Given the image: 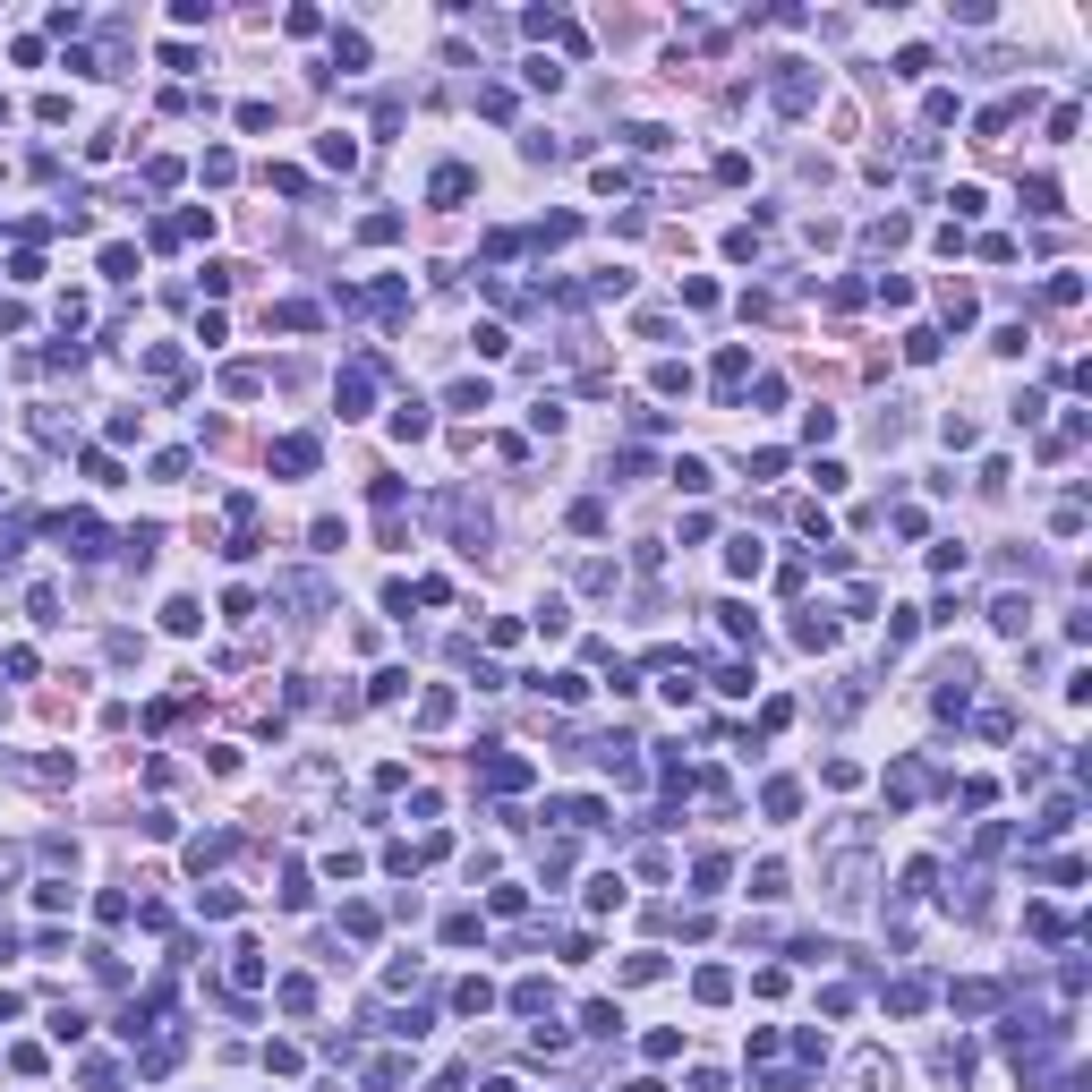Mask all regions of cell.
I'll list each match as a JSON object with an SVG mask.
<instances>
[{
	"label": "cell",
	"instance_id": "e0dca14e",
	"mask_svg": "<svg viewBox=\"0 0 1092 1092\" xmlns=\"http://www.w3.org/2000/svg\"><path fill=\"white\" fill-rule=\"evenodd\" d=\"M921 786H931V776H921V768L905 760V768H896V776H888V803H896V811H905V803H921Z\"/></svg>",
	"mask_w": 1092,
	"mask_h": 1092
},
{
	"label": "cell",
	"instance_id": "d6a6232c",
	"mask_svg": "<svg viewBox=\"0 0 1092 1092\" xmlns=\"http://www.w3.org/2000/svg\"><path fill=\"white\" fill-rule=\"evenodd\" d=\"M538 632H547V640H564V632H572V615H564V598H547V606H538Z\"/></svg>",
	"mask_w": 1092,
	"mask_h": 1092
},
{
	"label": "cell",
	"instance_id": "7a4b0ae2",
	"mask_svg": "<svg viewBox=\"0 0 1092 1092\" xmlns=\"http://www.w3.org/2000/svg\"><path fill=\"white\" fill-rule=\"evenodd\" d=\"M274 598H282V606H299V623H317L325 606H333V589H325L317 572H290V580H274Z\"/></svg>",
	"mask_w": 1092,
	"mask_h": 1092
},
{
	"label": "cell",
	"instance_id": "e575fe53",
	"mask_svg": "<svg viewBox=\"0 0 1092 1092\" xmlns=\"http://www.w3.org/2000/svg\"><path fill=\"white\" fill-rule=\"evenodd\" d=\"M359 239H376V248H384V239H401V213H368V223H359Z\"/></svg>",
	"mask_w": 1092,
	"mask_h": 1092
},
{
	"label": "cell",
	"instance_id": "74e56055",
	"mask_svg": "<svg viewBox=\"0 0 1092 1092\" xmlns=\"http://www.w3.org/2000/svg\"><path fill=\"white\" fill-rule=\"evenodd\" d=\"M342 931L350 939H376V905H342Z\"/></svg>",
	"mask_w": 1092,
	"mask_h": 1092
},
{
	"label": "cell",
	"instance_id": "603a6c76",
	"mask_svg": "<svg viewBox=\"0 0 1092 1092\" xmlns=\"http://www.w3.org/2000/svg\"><path fill=\"white\" fill-rule=\"evenodd\" d=\"M725 564H734V572L751 580V572H760V564H768V547H760V538H734V547H725Z\"/></svg>",
	"mask_w": 1092,
	"mask_h": 1092
},
{
	"label": "cell",
	"instance_id": "8d00e7d4",
	"mask_svg": "<svg viewBox=\"0 0 1092 1092\" xmlns=\"http://www.w3.org/2000/svg\"><path fill=\"white\" fill-rule=\"evenodd\" d=\"M419 725H453V692H427L419 700Z\"/></svg>",
	"mask_w": 1092,
	"mask_h": 1092
},
{
	"label": "cell",
	"instance_id": "9c48e42d",
	"mask_svg": "<svg viewBox=\"0 0 1092 1092\" xmlns=\"http://www.w3.org/2000/svg\"><path fill=\"white\" fill-rule=\"evenodd\" d=\"M368 1092H401L410 1084V1058H368V1076H359Z\"/></svg>",
	"mask_w": 1092,
	"mask_h": 1092
},
{
	"label": "cell",
	"instance_id": "4dcf8cb0",
	"mask_svg": "<svg viewBox=\"0 0 1092 1092\" xmlns=\"http://www.w3.org/2000/svg\"><path fill=\"white\" fill-rule=\"evenodd\" d=\"M162 623H172V632H197L205 615H197V598H172V606H162Z\"/></svg>",
	"mask_w": 1092,
	"mask_h": 1092
},
{
	"label": "cell",
	"instance_id": "52a82bcc",
	"mask_svg": "<svg viewBox=\"0 0 1092 1092\" xmlns=\"http://www.w3.org/2000/svg\"><path fill=\"white\" fill-rule=\"evenodd\" d=\"M487 786H495V794H521V786H529V760H513V751H495V760H487Z\"/></svg>",
	"mask_w": 1092,
	"mask_h": 1092
},
{
	"label": "cell",
	"instance_id": "8fae6325",
	"mask_svg": "<svg viewBox=\"0 0 1092 1092\" xmlns=\"http://www.w3.org/2000/svg\"><path fill=\"white\" fill-rule=\"evenodd\" d=\"M60 538H68V555H103V529H94L86 513H68V521H60Z\"/></svg>",
	"mask_w": 1092,
	"mask_h": 1092
},
{
	"label": "cell",
	"instance_id": "ffe728a7",
	"mask_svg": "<svg viewBox=\"0 0 1092 1092\" xmlns=\"http://www.w3.org/2000/svg\"><path fill=\"white\" fill-rule=\"evenodd\" d=\"M888 1007L896 1015H921V1007H931V982H888Z\"/></svg>",
	"mask_w": 1092,
	"mask_h": 1092
},
{
	"label": "cell",
	"instance_id": "44dd1931",
	"mask_svg": "<svg viewBox=\"0 0 1092 1092\" xmlns=\"http://www.w3.org/2000/svg\"><path fill=\"white\" fill-rule=\"evenodd\" d=\"M427 427H435V419H427V401H401V410H393V435H401V444H419Z\"/></svg>",
	"mask_w": 1092,
	"mask_h": 1092
},
{
	"label": "cell",
	"instance_id": "8992f818",
	"mask_svg": "<svg viewBox=\"0 0 1092 1092\" xmlns=\"http://www.w3.org/2000/svg\"><path fill=\"white\" fill-rule=\"evenodd\" d=\"M811 94H819V78H811L803 60H786V78H776V103H786V111H811Z\"/></svg>",
	"mask_w": 1092,
	"mask_h": 1092
},
{
	"label": "cell",
	"instance_id": "9a60e30c",
	"mask_svg": "<svg viewBox=\"0 0 1092 1092\" xmlns=\"http://www.w3.org/2000/svg\"><path fill=\"white\" fill-rule=\"evenodd\" d=\"M231 982L256 990V982H265V948H248V939H239V948H231Z\"/></svg>",
	"mask_w": 1092,
	"mask_h": 1092
},
{
	"label": "cell",
	"instance_id": "277c9868",
	"mask_svg": "<svg viewBox=\"0 0 1092 1092\" xmlns=\"http://www.w3.org/2000/svg\"><path fill=\"white\" fill-rule=\"evenodd\" d=\"M470 188H478V172H470V162H435L427 197H435V205H461V197H470Z\"/></svg>",
	"mask_w": 1092,
	"mask_h": 1092
},
{
	"label": "cell",
	"instance_id": "836d02e7",
	"mask_svg": "<svg viewBox=\"0 0 1092 1092\" xmlns=\"http://www.w3.org/2000/svg\"><path fill=\"white\" fill-rule=\"evenodd\" d=\"M572 529H580V538H598V529H606V504H598V495L572 504Z\"/></svg>",
	"mask_w": 1092,
	"mask_h": 1092
},
{
	"label": "cell",
	"instance_id": "2e32d148",
	"mask_svg": "<svg viewBox=\"0 0 1092 1092\" xmlns=\"http://www.w3.org/2000/svg\"><path fill=\"white\" fill-rule=\"evenodd\" d=\"M990 623H999V632H1025V623H1033V606L1007 589V598H990Z\"/></svg>",
	"mask_w": 1092,
	"mask_h": 1092
},
{
	"label": "cell",
	"instance_id": "f1b7e54d",
	"mask_svg": "<svg viewBox=\"0 0 1092 1092\" xmlns=\"http://www.w3.org/2000/svg\"><path fill=\"white\" fill-rule=\"evenodd\" d=\"M274 325H282V333H317V307L290 299V307H274Z\"/></svg>",
	"mask_w": 1092,
	"mask_h": 1092
},
{
	"label": "cell",
	"instance_id": "4316f807",
	"mask_svg": "<svg viewBox=\"0 0 1092 1092\" xmlns=\"http://www.w3.org/2000/svg\"><path fill=\"white\" fill-rule=\"evenodd\" d=\"M717 623H725V640H760V623H751V606H717Z\"/></svg>",
	"mask_w": 1092,
	"mask_h": 1092
},
{
	"label": "cell",
	"instance_id": "484cf974",
	"mask_svg": "<svg viewBox=\"0 0 1092 1092\" xmlns=\"http://www.w3.org/2000/svg\"><path fill=\"white\" fill-rule=\"evenodd\" d=\"M674 487H683V495H709L717 478H709V461H674Z\"/></svg>",
	"mask_w": 1092,
	"mask_h": 1092
},
{
	"label": "cell",
	"instance_id": "f35d334b",
	"mask_svg": "<svg viewBox=\"0 0 1092 1092\" xmlns=\"http://www.w3.org/2000/svg\"><path fill=\"white\" fill-rule=\"evenodd\" d=\"M9 1015H17V990H0V1025H9Z\"/></svg>",
	"mask_w": 1092,
	"mask_h": 1092
},
{
	"label": "cell",
	"instance_id": "f546056e",
	"mask_svg": "<svg viewBox=\"0 0 1092 1092\" xmlns=\"http://www.w3.org/2000/svg\"><path fill=\"white\" fill-rule=\"evenodd\" d=\"M1025 213H1058V180H1025Z\"/></svg>",
	"mask_w": 1092,
	"mask_h": 1092
},
{
	"label": "cell",
	"instance_id": "3957f363",
	"mask_svg": "<svg viewBox=\"0 0 1092 1092\" xmlns=\"http://www.w3.org/2000/svg\"><path fill=\"white\" fill-rule=\"evenodd\" d=\"M845 1084H854V1092H896V1066H888V1050H854Z\"/></svg>",
	"mask_w": 1092,
	"mask_h": 1092
},
{
	"label": "cell",
	"instance_id": "d6986e66",
	"mask_svg": "<svg viewBox=\"0 0 1092 1092\" xmlns=\"http://www.w3.org/2000/svg\"><path fill=\"white\" fill-rule=\"evenodd\" d=\"M274 999H282L290 1015H307V1007H317V982H307V974H290V982H274Z\"/></svg>",
	"mask_w": 1092,
	"mask_h": 1092
},
{
	"label": "cell",
	"instance_id": "30bf717a",
	"mask_svg": "<svg viewBox=\"0 0 1092 1092\" xmlns=\"http://www.w3.org/2000/svg\"><path fill=\"white\" fill-rule=\"evenodd\" d=\"M760 803H768V819H794V811H803V786H794V776H768Z\"/></svg>",
	"mask_w": 1092,
	"mask_h": 1092
},
{
	"label": "cell",
	"instance_id": "ab89813d",
	"mask_svg": "<svg viewBox=\"0 0 1092 1092\" xmlns=\"http://www.w3.org/2000/svg\"><path fill=\"white\" fill-rule=\"evenodd\" d=\"M0 120H9V103H0Z\"/></svg>",
	"mask_w": 1092,
	"mask_h": 1092
},
{
	"label": "cell",
	"instance_id": "d4e9b609",
	"mask_svg": "<svg viewBox=\"0 0 1092 1092\" xmlns=\"http://www.w3.org/2000/svg\"><path fill=\"white\" fill-rule=\"evenodd\" d=\"M692 888L717 896V888H725V854H700V862H692Z\"/></svg>",
	"mask_w": 1092,
	"mask_h": 1092
},
{
	"label": "cell",
	"instance_id": "1f68e13d",
	"mask_svg": "<svg viewBox=\"0 0 1092 1092\" xmlns=\"http://www.w3.org/2000/svg\"><path fill=\"white\" fill-rule=\"evenodd\" d=\"M453 410H487V376H461L453 384Z\"/></svg>",
	"mask_w": 1092,
	"mask_h": 1092
},
{
	"label": "cell",
	"instance_id": "ba28073f",
	"mask_svg": "<svg viewBox=\"0 0 1092 1092\" xmlns=\"http://www.w3.org/2000/svg\"><path fill=\"white\" fill-rule=\"evenodd\" d=\"M948 1007H956V1015H990V1007H999V990H990V982H956Z\"/></svg>",
	"mask_w": 1092,
	"mask_h": 1092
},
{
	"label": "cell",
	"instance_id": "ac0fdd59",
	"mask_svg": "<svg viewBox=\"0 0 1092 1092\" xmlns=\"http://www.w3.org/2000/svg\"><path fill=\"white\" fill-rule=\"evenodd\" d=\"M692 990L717 1007V999H734V974H725V964H700V974H692Z\"/></svg>",
	"mask_w": 1092,
	"mask_h": 1092
},
{
	"label": "cell",
	"instance_id": "4fadbf2b",
	"mask_svg": "<svg viewBox=\"0 0 1092 1092\" xmlns=\"http://www.w3.org/2000/svg\"><path fill=\"white\" fill-rule=\"evenodd\" d=\"M743 376H751V350H743V342H725V350H717V393H734Z\"/></svg>",
	"mask_w": 1092,
	"mask_h": 1092
},
{
	"label": "cell",
	"instance_id": "7402d4cb",
	"mask_svg": "<svg viewBox=\"0 0 1092 1092\" xmlns=\"http://www.w3.org/2000/svg\"><path fill=\"white\" fill-rule=\"evenodd\" d=\"M223 854H231V837H197V845H188V870H197V880H205V870L223 862Z\"/></svg>",
	"mask_w": 1092,
	"mask_h": 1092
},
{
	"label": "cell",
	"instance_id": "7c38bea8",
	"mask_svg": "<svg viewBox=\"0 0 1092 1092\" xmlns=\"http://www.w3.org/2000/svg\"><path fill=\"white\" fill-rule=\"evenodd\" d=\"M794 640H803V649H828V640H837V615H819V606H803V623H794Z\"/></svg>",
	"mask_w": 1092,
	"mask_h": 1092
},
{
	"label": "cell",
	"instance_id": "5bb4252c",
	"mask_svg": "<svg viewBox=\"0 0 1092 1092\" xmlns=\"http://www.w3.org/2000/svg\"><path fill=\"white\" fill-rule=\"evenodd\" d=\"M368 384H376V368H350L342 376V419H368Z\"/></svg>",
	"mask_w": 1092,
	"mask_h": 1092
},
{
	"label": "cell",
	"instance_id": "83f0119b",
	"mask_svg": "<svg viewBox=\"0 0 1092 1092\" xmlns=\"http://www.w3.org/2000/svg\"><path fill=\"white\" fill-rule=\"evenodd\" d=\"M453 1007H461V1015H487V1007H495V990H487V982H461V990H453Z\"/></svg>",
	"mask_w": 1092,
	"mask_h": 1092
},
{
	"label": "cell",
	"instance_id": "cb8c5ba5",
	"mask_svg": "<svg viewBox=\"0 0 1092 1092\" xmlns=\"http://www.w3.org/2000/svg\"><path fill=\"white\" fill-rule=\"evenodd\" d=\"M623 905V880H615V870H598V880H589V913H615Z\"/></svg>",
	"mask_w": 1092,
	"mask_h": 1092
},
{
	"label": "cell",
	"instance_id": "6da1fadb",
	"mask_svg": "<svg viewBox=\"0 0 1092 1092\" xmlns=\"http://www.w3.org/2000/svg\"><path fill=\"white\" fill-rule=\"evenodd\" d=\"M862 896H870V854H862V845H845V854L828 862V905L837 913H862Z\"/></svg>",
	"mask_w": 1092,
	"mask_h": 1092
},
{
	"label": "cell",
	"instance_id": "5b68a950",
	"mask_svg": "<svg viewBox=\"0 0 1092 1092\" xmlns=\"http://www.w3.org/2000/svg\"><path fill=\"white\" fill-rule=\"evenodd\" d=\"M274 470H282V478H307V470H317V435H282V444H274Z\"/></svg>",
	"mask_w": 1092,
	"mask_h": 1092
},
{
	"label": "cell",
	"instance_id": "d590c367",
	"mask_svg": "<svg viewBox=\"0 0 1092 1092\" xmlns=\"http://www.w3.org/2000/svg\"><path fill=\"white\" fill-rule=\"evenodd\" d=\"M223 393H239V401L265 393V368H231V376H223Z\"/></svg>",
	"mask_w": 1092,
	"mask_h": 1092
}]
</instances>
